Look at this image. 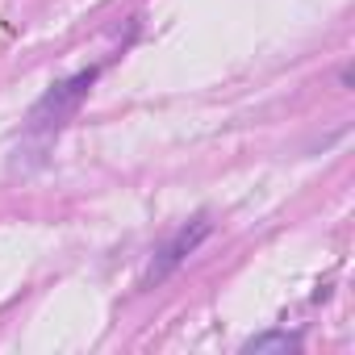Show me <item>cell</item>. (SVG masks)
<instances>
[{"instance_id":"obj_1","label":"cell","mask_w":355,"mask_h":355,"mask_svg":"<svg viewBox=\"0 0 355 355\" xmlns=\"http://www.w3.org/2000/svg\"><path fill=\"white\" fill-rule=\"evenodd\" d=\"M96 76H101V67H88V71H80V76L63 80L59 88H51V92L30 109L26 134H30V138H51V134H59V130H63V121H67V117L80 109V101L88 96V88L96 84Z\"/></svg>"},{"instance_id":"obj_2","label":"cell","mask_w":355,"mask_h":355,"mask_svg":"<svg viewBox=\"0 0 355 355\" xmlns=\"http://www.w3.org/2000/svg\"><path fill=\"white\" fill-rule=\"evenodd\" d=\"M205 234H209V222H205V218H197L193 226H184L180 234H175V239H171V243L163 247V255H159V263L150 268V280H163V276H167V272H171L175 263H180L184 255H193V251H197V243H201Z\"/></svg>"},{"instance_id":"obj_3","label":"cell","mask_w":355,"mask_h":355,"mask_svg":"<svg viewBox=\"0 0 355 355\" xmlns=\"http://www.w3.org/2000/svg\"><path fill=\"white\" fill-rule=\"evenodd\" d=\"M301 347V338L297 334H259V338H247L243 343V351H251V355H263V351H297Z\"/></svg>"}]
</instances>
